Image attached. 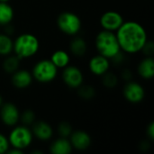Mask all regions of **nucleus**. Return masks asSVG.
<instances>
[{"mask_svg": "<svg viewBox=\"0 0 154 154\" xmlns=\"http://www.w3.org/2000/svg\"><path fill=\"white\" fill-rule=\"evenodd\" d=\"M125 22L123 15L116 11H106L105 12L99 20L100 26L103 30L111 32H116Z\"/></svg>", "mask_w": 154, "mask_h": 154, "instance_id": "10", "label": "nucleus"}, {"mask_svg": "<svg viewBox=\"0 0 154 154\" xmlns=\"http://www.w3.org/2000/svg\"><path fill=\"white\" fill-rule=\"evenodd\" d=\"M95 46L98 54L103 55L109 60L121 51L116 32L107 30L102 29V31L97 34Z\"/></svg>", "mask_w": 154, "mask_h": 154, "instance_id": "3", "label": "nucleus"}, {"mask_svg": "<svg viewBox=\"0 0 154 154\" xmlns=\"http://www.w3.org/2000/svg\"><path fill=\"white\" fill-rule=\"evenodd\" d=\"M4 104V98H3V97H2V95L0 94V106H2Z\"/></svg>", "mask_w": 154, "mask_h": 154, "instance_id": "30", "label": "nucleus"}, {"mask_svg": "<svg viewBox=\"0 0 154 154\" xmlns=\"http://www.w3.org/2000/svg\"><path fill=\"white\" fill-rule=\"evenodd\" d=\"M21 60L16 55L9 54L5 57V60L2 64V68L4 71L7 74H13L18 69H20Z\"/></svg>", "mask_w": 154, "mask_h": 154, "instance_id": "20", "label": "nucleus"}, {"mask_svg": "<svg viewBox=\"0 0 154 154\" xmlns=\"http://www.w3.org/2000/svg\"><path fill=\"white\" fill-rule=\"evenodd\" d=\"M14 12L8 2H0V26H5L12 23Z\"/></svg>", "mask_w": 154, "mask_h": 154, "instance_id": "19", "label": "nucleus"}, {"mask_svg": "<svg viewBox=\"0 0 154 154\" xmlns=\"http://www.w3.org/2000/svg\"><path fill=\"white\" fill-rule=\"evenodd\" d=\"M121 51L127 54L140 52L148 41L145 28L138 22H124L120 28L116 32Z\"/></svg>", "mask_w": 154, "mask_h": 154, "instance_id": "1", "label": "nucleus"}, {"mask_svg": "<svg viewBox=\"0 0 154 154\" xmlns=\"http://www.w3.org/2000/svg\"><path fill=\"white\" fill-rule=\"evenodd\" d=\"M11 82L12 85L17 89H24L29 88L32 81L33 78L32 73L27 69H18L15 72L11 74Z\"/></svg>", "mask_w": 154, "mask_h": 154, "instance_id": "13", "label": "nucleus"}, {"mask_svg": "<svg viewBox=\"0 0 154 154\" xmlns=\"http://www.w3.org/2000/svg\"><path fill=\"white\" fill-rule=\"evenodd\" d=\"M123 95L126 101L131 104H139L141 103L145 97V90L143 87L135 81H128L124 87Z\"/></svg>", "mask_w": 154, "mask_h": 154, "instance_id": "9", "label": "nucleus"}, {"mask_svg": "<svg viewBox=\"0 0 154 154\" xmlns=\"http://www.w3.org/2000/svg\"><path fill=\"white\" fill-rule=\"evenodd\" d=\"M58 70V68L50 59H43L34 64L31 73L33 80L42 84H47L57 78Z\"/></svg>", "mask_w": 154, "mask_h": 154, "instance_id": "4", "label": "nucleus"}, {"mask_svg": "<svg viewBox=\"0 0 154 154\" xmlns=\"http://www.w3.org/2000/svg\"><path fill=\"white\" fill-rule=\"evenodd\" d=\"M0 119L5 126H15L20 122V111L18 107L11 102H4L0 106Z\"/></svg>", "mask_w": 154, "mask_h": 154, "instance_id": "8", "label": "nucleus"}, {"mask_svg": "<svg viewBox=\"0 0 154 154\" xmlns=\"http://www.w3.org/2000/svg\"><path fill=\"white\" fill-rule=\"evenodd\" d=\"M62 81L70 88H79L84 82V75L81 69L73 65H68L62 69Z\"/></svg>", "mask_w": 154, "mask_h": 154, "instance_id": "7", "label": "nucleus"}, {"mask_svg": "<svg viewBox=\"0 0 154 154\" xmlns=\"http://www.w3.org/2000/svg\"><path fill=\"white\" fill-rule=\"evenodd\" d=\"M88 51L87 42L81 38L75 35V37L69 42V51L76 57H82L86 54Z\"/></svg>", "mask_w": 154, "mask_h": 154, "instance_id": "18", "label": "nucleus"}, {"mask_svg": "<svg viewBox=\"0 0 154 154\" xmlns=\"http://www.w3.org/2000/svg\"><path fill=\"white\" fill-rule=\"evenodd\" d=\"M121 78L123 80L128 82V81H131L133 79V73L130 69H124L123 71L121 72Z\"/></svg>", "mask_w": 154, "mask_h": 154, "instance_id": "28", "label": "nucleus"}, {"mask_svg": "<svg viewBox=\"0 0 154 154\" xmlns=\"http://www.w3.org/2000/svg\"><path fill=\"white\" fill-rule=\"evenodd\" d=\"M7 138L10 147L24 151L25 149L30 147L34 137L29 126H25L23 125H16L15 126L12 127V130Z\"/></svg>", "mask_w": 154, "mask_h": 154, "instance_id": "5", "label": "nucleus"}, {"mask_svg": "<svg viewBox=\"0 0 154 154\" xmlns=\"http://www.w3.org/2000/svg\"><path fill=\"white\" fill-rule=\"evenodd\" d=\"M143 52V54L147 57H152L154 53V44L153 42L152 41H147L145 42V44L143 45L142 51Z\"/></svg>", "mask_w": 154, "mask_h": 154, "instance_id": "27", "label": "nucleus"}, {"mask_svg": "<svg viewBox=\"0 0 154 154\" xmlns=\"http://www.w3.org/2000/svg\"><path fill=\"white\" fill-rule=\"evenodd\" d=\"M72 131H73L72 126L68 122H61L59 124V125L57 127V132H58L60 137L69 138V135L71 134Z\"/></svg>", "mask_w": 154, "mask_h": 154, "instance_id": "25", "label": "nucleus"}, {"mask_svg": "<svg viewBox=\"0 0 154 154\" xmlns=\"http://www.w3.org/2000/svg\"><path fill=\"white\" fill-rule=\"evenodd\" d=\"M146 134H147L148 138H149L151 141H152L154 138V124L152 122L150 123V125H148L147 130H146Z\"/></svg>", "mask_w": 154, "mask_h": 154, "instance_id": "29", "label": "nucleus"}, {"mask_svg": "<svg viewBox=\"0 0 154 154\" xmlns=\"http://www.w3.org/2000/svg\"><path fill=\"white\" fill-rule=\"evenodd\" d=\"M110 64L111 61L109 59L106 58L103 55L97 54L90 59L88 62V69L90 72L95 76L101 77L109 70Z\"/></svg>", "mask_w": 154, "mask_h": 154, "instance_id": "12", "label": "nucleus"}, {"mask_svg": "<svg viewBox=\"0 0 154 154\" xmlns=\"http://www.w3.org/2000/svg\"><path fill=\"white\" fill-rule=\"evenodd\" d=\"M32 133L33 137L41 142H47L53 136V129L51 125L45 121L34 122L32 125Z\"/></svg>", "mask_w": 154, "mask_h": 154, "instance_id": "14", "label": "nucleus"}, {"mask_svg": "<svg viewBox=\"0 0 154 154\" xmlns=\"http://www.w3.org/2000/svg\"><path fill=\"white\" fill-rule=\"evenodd\" d=\"M138 75L143 79H152L154 77V60L145 56L137 67Z\"/></svg>", "mask_w": 154, "mask_h": 154, "instance_id": "15", "label": "nucleus"}, {"mask_svg": "<svg viewBox=\"0 0 154 154\" xmlns=\"http://www.w3.org/2000/svg\"><path fill=\"white\" fill-rule=\"evenodd\" d=\"M50 60L58 68V69H62L68 65H69L70 55L68 51L64 50H57L51 54Z\"/></svg>", "mask_w": 154, "mask_h": 154, "instance_id": "17", "label": "nucleus"}, {"mask_svg": "<svg viewBox=\"0 0 154 154\" xmlns=\"http://www.w3.org/2000/svg\"><path fill=\"white\" fill-rule=\"evenodd\" d=\"M20 122L25 125L30 126L35 122V114L31 109H26L23 113H20Z\"/></svg>", "mask_w": 154, "mask_h": 154, "instance_id": "24", "label": "nucleus"}, {"mask_svg": "<svg viewBox=\"0 0 154 154\" xmlns=\"http://www.w3.org/2000/svg\"><path fill=\"white\" fill-rule=\"evenodd\" d=\"M102 78V83L103 85L106 88H115L119 82V78L116 74L110 72L109 70L105 73L103 76H101Z\"/></svg>", "mask_w": 154, "mask_h": 154, "instance_id": "22", "label": "nucleus"}, {"mask_svg": "<svg viewBox=\"0 0 154 154\" xmlns=\"http://www.w3.org/2000/svg\"><path fill=\"white\" fill-rule=\"evenodd\" d=\"M9 148H10V144H9L8 138L0 133V154L6 153Z\"/></svg>", "mask_w": 154, "mask_h": 154, "instance_id": "26", "label": "nucleus"}, {"mask_svg": "<svg viewBox=\"0 0 154 154\" xmlns=\"http://www.w3.org/2000/svg\"><path fill=\"white\" fill-rule=\"evenodd\" d=\"M73 148L69 138L59 137L54 140L50 146V152L52 154H69Z\"/></svg>", "mask_w": 154, "mask_h": 154, "instance_id": "16", "label": "nucleus"}, {"mask_svg": "<svg viewBox=\"0 0 154 154\" xmlns=\"http://www.w3.org/2000/svg\"><path fill=\"white\" fill-rule=\"evenodd\" d=\"M40 50V41L32 33L24 32L14 40L13 52L20 60L33 57Z\"/></svg>", "mask_w": 154, "mask_h": 154, "instance_id": "2", "label": "nucleus"}, {"mask_svg": "<svg viewBox=\"0 0 154 154\" xmlns=\"http://www.w3.org/2000/svg\"><path fill=\"white\" fill-rule=\"evenodd\" d=\"M69 140L71 143L72 148L80 152L88 150L92 143L91 136L88 133L83 130L72 131L71 134L69 137Z\"/></svg>", "mask_w": 154, "mask_h": 154, "instance_id": "11", "label": "nucleus"}, {"mask_svg": "<svg viewBox=\"0 0 154 154\" xmlns=\"http://www.w3.org/2000/svg\"><path fill=\"white\" fill-rule=\"evenodd\" d=\"M78 89V94L79 96L85 100H90L96 96V90L94 87L90 85H81Z\"/></svg>", "mask_w": 154, "mask_h": 154, "instance_id": "23", "label": "nucleus"}, {"mask_svg": "<svg viewBox=\"0 0 154 154\" xmlns=\"http://www.w3.org/2000/svg\"><path fill=\"white\" fill-rule=\"evenodd\" d=\"M14 48V40L11 36L3 32L0 33V56L5 57L12 54Z\"/></svg>", "mask_w": 154, "mask_h": 154, "instance_id": "21", "label": "nucleus"}, {"mask_svg": "<svg viewBox=\"0 0 154 154\" xmlns=\"http://www.w3.org/2000/svg\"><path fill=\"white\" fill-rule=\"evenodd\" d=\"M10 0H0V2H9Z\"/></svg>", "mask_w": 154, "mask_h": 154, "instance_id": "31", "label": "nucleus"}, {"mask_svg": "<svg viewBox=\"0 0 154 154\" xmlns=\"http://www.w3.org/2000/svg\"><path fill=\"white\" fill-rule=\"evenodd\" d=\"M57 26L64 34L75 36L80 32L82 22L77 14L72 12H63L59 14L57 18Z\"/></svg>", "mask_w": 154, "mask_h": 154, "instance_id": "6", "label": "nucleus"}]
</instances>
